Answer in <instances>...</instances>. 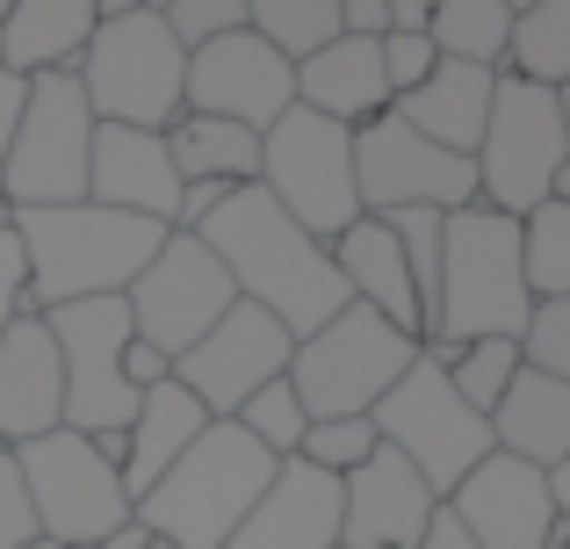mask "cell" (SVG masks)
<instances>
[{"mask_svg":"<svg viewBox=\"0 0 570 549\" xmlns=\"http://www.w3.org/2000/svg\"><path fill=\"white\" fill-rule=\"evenodd\" d=\"M412 549H476V542H470V528H462L455 513L441 507V513H433V521H426V536H419Z\"/></svg>","mask_w":570,"mask_h":549,"instance_id":"cell-43","label":"cell"},{"mask_svg":"<svg viewBox=\"0 0 570 549\" xmlns=\"http://www.w3.org/2000/svg\"><path fill=\"white\" fill-rule=\"evenodd\" d=\"M491 449L513 455V463L557 470L570 455V383L520 362V376L505 383V398L491 405Z\"/></svg>","mask_w":570,"mask_h":549,"instance_id":"cell-26","label":"cell"},{"mask_svg":"<svg viewBox=\"0 0 570 549\" xmlns=\"http://www.w3.org/2000/svg\"><path fill=\"white\" fill-rule=\"evenodd\" d=\"M549 203H563V210H570V159L557 167V182H549Z\"/></svg>","mask_w":570,"mask_h":549,"instance_id":"cell-47","label":"cell"},{"mask_svg":"<svg viewBox=\"0 0 570 549\" xmlns=\"http://www.w3.org/2000/svg\"><path fill=\"white\" fill-rule=\"evenodd\" d=\"M433 362L448 369V391L491 420V405L505 398V383L520 376V340H470V347H448V354H433Z\"/></svg>","mask_w":570,"mask_h":549,"instance_id":"cell-32","label":"cell"},{"mask_svg":"<svg viewBox=\"0 0 570 549\" xmlns=\"http://www.w3.org/2000/svg\"><path fill=\"white\" fill-rule=\"evenodd\" d=\"M195 239L217 254V268L232 275V290L246 296V304H261L275 325H289V340L333 325L340 311L354 304L340 268H333V254H325L304 225H289V217L267 203L261 182L232 188V196L195 225Z\"/></svg>","mask_w":570,"mask_h":549,"instance_id":"cell-1","label":"cell"},{"mask_svg":"<svg viewBox=\"0 0 570 549\" xmlns=\"http://www.w3.org/2000/svg\"><path fill=\"white\" fill-rule=\"evenodd\" d=\"M22 101H29V80H22V72H8V66H0V159H8V145H14V124H22Z\"/></svg>","mask_w":570,"mask_h":549,"instance_id":"cell-42","label":"cell"},{"mask_svg":"<svg viewBox=\"0 0 570 549\" xmlns=\"http://www.w3.org/2000/svg\"><path fill=\"white\" fill-rule=\"evenodd\" d=\"M570 159L563 124H557V95L520 72H499L491 87V116L476 138L470 167H476V203L499 217H528L534 203H549V182Z\"/></svg>","mask_w":570,"mask_h":549,"instance_id":"cell-10","label":"cell"},{"mask_svg":"<svg viewBox=\"0 0 570 549\" xmlns=\"http://www.w3.org/2000/svg\"><path fill=\"white\" fill-rule=\"evenodd\" d=\"M441 507L470 528L476 549H557V542H570L557 499H549V470L513 463V455H499V449H491Z\"/></svg>","mask_w":570,"mask_h":549,"instance_id":"cell-16","label":"cell"},{"mask_svg":"<svg viewBox=\"0 0 570 549\" xmlns=\"http://www.w3.org/2000/svg\"><path fill=\"white\" fill-rule=\"evenodd\" d=\"M58 427H66V369H58L43 311H22L0 333V449L43 441Z\"/></svg>","mask_w":570,"mask_h":549,"instance_id":"cell-20","label":"cell"},{"mask_svg":"<svg viewBox=\"0 0 570 549\" xmlns=\"http://www.w3.org/2000/svg\"><path fill=\"white\" fill-rule=\"evenodd\" d=\"M87 203L124 217H153L174 232L181 210V174H174L167 130H130V124H95V153H87Z\"/></svg>","mask_w":570,"mask_h":549,"instance_id":"cell-19","label":"cell"},{"mask_svg":"<svg viewBox=\"0 0 570 549\" xmlns=\"http://www.w3.org/2000/svg\"><path fill=\"white\" fill-rule=\"evenodd\" d=\"M433 0H390V29H426Z\"/></svg>","mask_w":570,"mask_h":549,"instance_id":"cell-45","label":"cell"},{"mask_svg":"<svg viewBox=\"0 0 570 549\" xmlns=\"http://www.w3.org/2000/svg\"><path fill=\"white\" fill-rule=\"evenodd\" d=\"M289 354H296L289 325H275L261 304H246V296H238V304L224 311V318L209 325V333L195 340L188 354H174L167 376L181 383V391L209 412V420H232V412L246 405L261 383L289 376Z\"/></svg>","mask_w":570,"mask_h":549,"instance_id":"cell-15","label":"cell"},{"mask_svg":"<svg viewBox=\"0 0 570 549\" xmlns=\"http://www.w3.org/2000/svg\"><path fill=\"white\" fill-rule=\"evenodd\" d=\"M376 420H311L304 441H296V455H304L311 470H325V478H347V470H362L368 455H376Z\"/></svg>","mask_w":570,"mask_h":549,"instance_id":"cell-35","label":"cell"},{"mask_svg":"<svg viewBox=\"0 0 570 549\" xmlns=\"http://www.w3.org/2000/svg\"><path fill=\"white\" fill-rule=\"evenodd\" d=\"M29 536H37V513H29V492H22L14 455L0 449V549H22Z\"/></svg>","mask_w":570,"mask_h":549,"instance_id":"cell-40","label":"cell"},{"mask_svg":"<svg viewBox=\"0 0 570 549\" xmlns=\"http://www.w3.org/2000/svg\"><path fill=\"white\" fill-rule=\"evenodd\" d=\"M368 420H376L383 449H397L404 463L433 484V499H448L491 455V420H484V412H470L455 391H448V369L433 362L426 347H419V362L376 398Z\"/></svg>","mask_w":570,"mask_h":549,"instance_id":"cell-8","label":"cell"},{"mask_svg":"<svg viewBox=\"0 0 570 549\" xmlns=\"http://www.w3.org/2000/svg\"><path fill=\"white\" fill-rule=\"evenodd\" d=\"M167 29L181 51H203V43L232 37V29H246V0H167Z\"/></svg>","mask_w":570,"mask_h":549,"instance_id":"cell-38","label":"cell"},{"mask_svg":"<svg viewBox=\"0 0 570 549\" xmlns=\"http://www.w3.org/2000/svg\"><path fill=\"white\" fill-rule=\"evenodd\" d=\"M246 29L296 66V58H311L318 43L340 37V8L333 0H246Z\"/></svg>","mask_w":570,"mask_h":549,"instance_id":"cell-31","label":"cell"},{"mask_svg":"<svg viewBox=\"0 0 570 549\" xmlns=\"http://www.w3.org/2000/svg\"><path fill=\"white\" fill-rule=\"evenodd\" d=\"M232 304H238L232 275L217 268V254H209L195 232H167L159 254L145 261V275L124 290V311H130L138 347H153L167 369H174V354H188Z\"/></svg>","mask_w":570,"mask_h":549,"instance_id":"cell-13","label":"cell"},{"mask_svg":"<svg viewBox=\"0 0 570 549\" xmlns=\"http://www.w3.org/2000/svg\"><path fill=\"white\" fill-rule=\"evenodd\" d=\"M22 549H72V542H51V536H29Z\"/></svg>","mask_w":570,"mask_h":549,"instance_id":"cell-50","label":"cell"},{"mask_svg":"<svg viewBox=\"0 0 570 549\" xmlns=\"http://www.w3.org/2000/svg\"><path fill=\"white\" fill-rule=\"evenodd\" d=\"M87 153H95V109H87L72 72H37L22 101L14 145L0 159V196L8 210H58L87 203Z\"/></svg>","mask_w":570,"mask_h":549,"instance_id":"cell-9","label":"cell"},{"mask_svg":"<svg viewBox=\"0 0 570 549\" xmlns=\"http://www.w3.org/2000/svg\"><path fill=\"white\" fill-rule=\"evenodd\" d=\"M549 95H557V124H563V145H570V80L549 87Z\"/></svg>","mask_w":570,"mask_h":549,"instance_id":"cell-48","label":"cell"},{"mask_svg":"<svg viewBox=\"0 0 570 549\" xmlns=\"http://www.w3.org/2000/svg\"><path fill=\"white\" fill-rule=\"evenodd\" d=\"M534 318V290L520 268V217H499L484 203L455 210L441 225V282L426 304V340L419 347L448 354L470 340H520Z\"/></svg>","mask_w":570,"mask_h":549,"instance_id":"cell-2","label":"cell"},{"mask_svg":"<svg viewBox=\"0 0 570 549\" xmlns=\"http://www.w3.org/2000/svg\"><path fill=\"white\" fill-rule=\"evenodd\" d=\"M195 116H224V124L267 130L282 109H296V66L261 43L253 29H232V37L188 51V80H181Z\"/></svg>","mask_w":570,"mask_h":549,"instance_id":"cell-17","label":"cell"},{"mask_svg":"<svg viewBox=\"0 0 570 549\" xmlns=\"http://www.w3.org/2000/svg\"><path fill=\"white\" fill-rule=\"evenodd\" d=\"M557 549H570V542H557Z\"/></svg>","mask_w":570,"mask_h":549,"instance_id":"cell-57","label":"cell"},{"mask_svg":"<svg viewBox=\"0 0 570 549\" xmlns=\"http://www.w3.org/2000/svg\"><path fill=\"white\" fill-rule=\"evenodd\" d=\"M412 362H419L412 333H397V325L376 318L368 304H347L333 325L296 340L289 391H296V405H304V420H362V412H376V398Z\"/></svg>","mask_w":570,"mask_h":549,"instance_id":"cell-7","label":"cell"},{"mask_svg":"<svg viewBox=\"0 0 570 549\" xmlns=\"http://www.w3.org/2000/svg\"><path fill=\"white\" fill-rule=\"evenodd\" d=\"M167 153H174V174H181V182H209V188L261 182V130L224 124V116L181 109V124L167 130Z\"/></svg>","mask_w":570,"mask_h":549,"instance_id":"cell-28","label":"cell"},{"mask_svg":"<svg viewBox=\"0 0 570 549\" xmlns=\"http://www.w3.org/2000/svg\"><path fill=\"white\" fill-rule=\"evenodd\" d=\"M505 72L534 87L570 80V0H534L513 14V43H505Z\"/></svg>","mask_w":570,"mask_h":549,"instance_id":"cell-30","label":"cell"},{"mask_svg":"<svg viewBox=\"0 0 570 549\" xmlns=\"http://www.w3.org/2000/svg\"><path fill=\"white\" fill-rule=\"evenodd\" d=\"M87 109L95 124H130V130H174L188 109L181 80H188V51L174 43L167 14L159 8H124V14H101L95 37H87L80 66Z\"/></svg>","mask_w":570,"mask_h":549,"instance_id":"cell-5","label":"cell"},{"mask_svg":"<svg viewBox=\"0 0 570 549\" xmlns=\"http://www.w3.org/2000/svg\"><path fill=\"white\" fill-rule=\"evenodd\" d=\"M29 304V268H22V239H14V225H0V333H8Z\"/></svg>","mask_w":570,"mask_h":549,"instance_id":"cell-41","label":"cell"},{"mask_svg":"<svg viewBox=\"0 0 570 549\" xmlns=\"http://www.w3.org/2000/svg\"><path fill=\"white\" fill-rule=\"evenodd\" d=\"M491 87H499V72H491V66L441 58V66H433L404 101H390V109H397L426 145H441V153H462V159H470L476 138H484V116H491Z\"/></svg>","mask_w":570,"mask_h":549,"instance_id":"cell-25","label":"cell"},{"mask_svg":"<svg viewBox=\"0 0 570 549\" xmlns=\"http://www.w3.org/2000/svg\"><path fill=\"white\" fill-rule=\"evenodd\" d=\"M383 225H390V239H397L404 268H412L419 318H426V304H433V282H441V225H448V217H441V210H390ZM419 340H426V333H419Z\"/></svg>","mask_w":570,"mask_h":549,"instance_id":"cell-36","label":"cell"},{"mask_svg":"<svg viewBox=\"0 0 570 549\" xmlns=\"http://www.w3.org/2000/svg\"><path fill=\"white\" fill-rule=\"evenodd\" d=\"M296 101L325 124L362 130L368 116L390 109V80H383V43L376 37H333L311 58H296Z\"/></svg>","mask_w":570,"mask_h":549,"instance_id":"cell-22","label":"cell"},{"mask_svg":"<svg viewBox=\"0 0 570 549\" xmlns=\"http://www.w3.org/2000/svg\"><path fill=\"white\" fill-rule=\"evenodd\" d=\"M95 14H124V8H138V0H87Z\"/></svg>","mask_w":570,"mask_h":549,"instance_id":"cell-49","label":"cell"},{"mask_svg":"<svg viewBox=\"0 0 570 549\" xmlns=\"http://www.w3.org/2000/svg\"><path fill=\"white\" fill-rule=\"evenodd\" d=\"M333 268L340 282H347V296L354 304H368L376 318H390L397 333H426V318H419V290H412V268H404V254H397V239H390V225L383 217H354L347 232H340L333 246Z\"/></svg>","mask_w":570,"mask_h":549,"instance_id":"cell-24","label":"cell"},{"mask_svg":"<svg viewBox=\"0 0 570 549\" xmlns=\"http://www.w3.org/2000/svg\"><path fill=\"white\" fill-rule=\"evenodd\" d=\"M383 80H390V101H404L419 80H426L433 66H441V51L426 43V29H383Z\"/></svg>","mask_w":570,"mask_h":549,"instance_id":"cell-39","label":"cell"},{"mask_svg":"<svg viewBox=\"0 0 570 549\" xmlns=\"http://www.w3.org/2000/svg\"><path fill=\"white\" fill-rule=\"evenodd\" d=\"M333 542H340V478L289 455L224 549H333Z\"/></svg>","mask_w":570,"mask_h":549,"instance_id":"cell-21","label":"cell"},{"mask_svg":"<svg viewBox=\"0 0 570 549\" xmlns=\"http://www.w3.org/2000/svg\"><path fill=\"white\" fill-rule=\"evenodd\" d=\"M426 43L462 66L505 72V43H513V8L505 0H433L426 8Z\"/></svg>","mask_w":570,"mask_h":549,"instance_id":"cell-29","label":"cell"},{"mask_svg":"<svg viewBox=\"0 0 570 549\" xmlns=\"http://www.w3.org/2000/svg\"><path fill=\"white\" fill-rule=\"evenodd\" d=\"M14 239L29 268V304L58 311L80 296H124L159 254L167 225L101 210V203H58V210H14Z\"/></svg>","mask_w":570,"mask_h":549,"instance_id":"cell-3","label":"cell"},{"mask_svg":"<svg viewBox=\"0 0 570 549\" xmlns=\"http://www.w3.org/2000/svg\"><path fill=\"white\" fill-rule=\"evenodd\" d=\"M209 427V412L195 405V398L181 391V383H145L138 391V412H130V427H124V463H116V478H124V492H130V507H138L145 492H153L159 478H167L174 463L188 455V441Z\"/></svg>","mask_w":570,"mask_h":549,"instance_id":"cell-23","label":"cell"},{"mask_svg":"<svg viewBox=\"0 0 570 549\" xmlns=\"http://www.w3.org/2000/svg\"><path fill=\"white\" fill-rule=\"evenodd\" d=\"M505 8H513V14H520V8H534V0H505Z\"/></svg>","mask_w":570,"mask_h":549,"instance_id":"cell-52","label":"cell"},{"mask_svg":"<svg viewBox=\"0 0 570 549\" xmlns=\"http://www.w3.org/2000/svg\"><path fill=\"white\" fill-rule=\"evenodd\" d=\"M520 268H528L534 304L542 296H570V210L563 203H534L520 217Z\"/></svg>","mask_w":570,"mask_h":549,"instance_id":"cell-33","label":"cell"},{"mask_svg":"<svg viewBox=\"0 0 570 549\" xmlns=\"http://www.w3.org/2000/svg\"><path fill=\"white\" fill-rule=\"evenodd\" d=\"M520 362L570 383V296H542V304H534L528 333H520Z\"/></svg>","mask_w":570,"mask_h":549,"instance_id":"cell-37","label":"cell"},{"mask_svg":"<svg viewBox=\"0 0 570 549\" xmlns=\"http://www.w3.org/2000/svg\"><path fill=\"white\" fill-rule=\"evenodd\" d=\"M354 188H362V217H390V210L455 217L476 203V167L462 153L426 145L397 109H383L354 130Z\"/></svg>","mask_w":570,"mask_h":549,"instance_id":"cell-14","label":"cell"},{"mask_svg":"<svg viewBox=\"0 0 570 549\" xmlns=\"http://www.w3.org/2000/svg\"><path fill=\"white\" fill-rule=\"evenodd\" d=\"M153 549H167V542H153Z\"/></svg>","mask_w":570,"mask_h":549,"instance_id":"cell-56","label":"cell"},{"mask_svg":"<svg viewBox=\"0 0 570 549\" xmlns=\"http://www.w3.org/2000/svg\"><path fill=\"white\" fill-rule=\"evenodd\" d=\"M138 8H167V0H138Z\"/></svg>","mask_w":570,"mask_h":549,"instance_id":"cell-53","label":"cell"},{"mask_svg":"<svg viewBox=\"0 0 570 549\" xmlns=\"http://www.w3.org/2000/svg\"><path fill=\"white\" fill-rule=\"evenodd\" d=\"M51 325V347L58 369H66V427L72 434H116L130 427L138 412V391L124 376V354H130V311L124 296H80V304H58L43 311Z\"/></svg>","mask_w":570,"mask_h":549,"instance_id":"cell-12","label":"cell"},{"mask_svg":"<svg viewBox=\"0 0 570 549\" xmlns=\"http://www.w3.org/2000/svg\"><path fill=\"white\" fill-rule=\"evenodd\" d=\"M333 549H347V542H333Z\"/></svg>","mask_w":570,"mask_h":549,"instance_id":"cell-55","label":"cell"},{"mask_svg":"<svg viewBox=\"0 0 570 549\" xmlns=\"http://www.w3.org/2000/svg\"><path fill=\"white\" fill-rule=\"evenodd\" d=\"M549 499H557V513H563V528H570V455L549 470Z\"/></svg>","mask_w":570,"mask_h":549,"instance_id":"cell-46","label":"cell"},{"mask_svg":"<svg viewBox=\"0 0 570 549\" xmlns=\"http://www.w3.org/2000/svg\"><path fill=\"white\" fill-rule=\"evenodd\" d=\"M275 470L282 463L238 420H209L203 434L188 441V455L130 513L167 549H224L238 536V521L261 507V492L275 484Z\"/></svg>","mask_w":570,"mask_h":549,"instance_id":"cell-4","label":"cell"},{"mask_svg":"<svg viewBox=\"0 0 570 549\" xmlns=\"http://www.w3.org/2000/svg\"><path fill=\"white\" fill-rule=\"evenodd\" d=\"M101 14L87 8V0H14L8 14H0V66L22 72V80H37V72H72L87 51V37H95Z\"/></svg>","mask_w":570,"mask_h":549,"instance_id":"cell-27","label":"cell"},{"mask_svg":"<svg viewBox=\"0 0 570 549\" xmlns=\"http://www.w3.org/2000/svg\"><path fill=\"white\" fill-rule=\"evenodd\" d=\"M95 549H153V528H145L138 513H130V521H124V528H109V536H101Z\"/></svg>","mask_w":570,"mask_h":549,"instance_id":"cell-44","label":"cell"},{"mask_svg":"<svg viewBox=\"0 0 570 549\" xmlns=\"http://www.w3.org/2000/svg\"><path fill=\"white\" fill-rule=\"evenodd\" d=\"M8 455H14V470H22L37 536L95 549L109 528L130 521V492H124V478H116V463L87 434H72V427H58V434H43V441H22V449H8Z\"/></svg>","mask_w":570,"mask_h":549,"instance_id":"cell-11","label":"cell"},{"mask_svg":"<svg viewBox=\"0 0 570 549\" xmlns=\"http://www.w3.org/2000/svg\"><path fill=\"white\" fill-rule=\"evenodd\" d=\"M232 420L246 427V434L261 441V449L275 455V463H289V455H296V441H304V427H311V420H304V405H296V391H289V376L261 383V391H253L246 405L232 412Z\"/></svg>","mask_w":570,"mask_h":549,"instance_id":"cell-34","label":"cell"},{"mask_svg":"<svg viewBox=\"0 0 570 549\" xmlns=\"http://www.w3.org/2000/svg\"><path fill=\"white\" fill-rule=\"evenodd\" d=\"M433 513H441L433 484L383 441L362 470L340 478V542L347 549H412Z\"/></svg>","mask_w":570,"mask_h":549,"instance_id":"cell-18","label":"cell"},{"mask_svg":"<svg viewBox=\"0 0 570 549\" xmlns=\"http://www.w3.org/2000/svg\"><path fill=\"white\" fill-rule=\"evenodd\" d=\"M8 8H14V0H0V14H8Z\"/></svg>","mask_w":570,"mask_h":549,"instance_id":"cell-54","label":"cell"},{"mask_svg":"<svg viewBox=\"0 0 570 549\" xmlns=\"http://www.w3.org/2000/svg\"><path fill=\"white\" fill-rule=\"evenodd\" d=\"M0 225H14V210H8V196H0Z\"/></svg>","mask_w":570,"mask_h":549,"instance_id":"cell-51","label":"cell"},{"mask_svg":"<svg viewBox=\"0 0 570 549\" xmlns=\"http://www.w3.org/2000/svg\"><path fill=\"white\" fill-rule=\"evenodd\" d=\"M261 188L289 225H304L318 246L362 217V188H354V130L311 116L304 101L282 109L261 130Z\"/></svg>","mask_w":570,"mask_h":549,"instance_id":"cell-6","label":"cell"}]
</instances>
